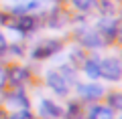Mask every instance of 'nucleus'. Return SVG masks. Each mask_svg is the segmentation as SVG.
Listing matches in <instances>:
<instances>
[{
  "label": "nucleus",
  "mask_w": 122,
  "mask_h": 119,
  "mask_svg": "<svg viewBox=\"0 0 122 119\" xmlns=\"http://www.w3.org/2000/svg\"><path fill=\"white\" fill-rule=\"evenodd\" d=\"M65 44H67V38H63V36H47L33 44L29 55L33 61H47V59L57 57L65 48Z\"/></svg>",
  "instance_id": "1"
},
{
  "label": "nucleus",
  "mask_w": 122,
  "mask_h": 119,
  "mask_svg": "<svg viewBox=\"0 0 122 119\" xmlns=\"http://www.w3.org/2000/svg\"><path fill=\"white\" fill-rule=\"evenodd\" d=\"M6 30H12L18 36H30L33 32L43 28V22H41V12L35 14H20V16H10L8 24L4 26Z\"/></svg>",
  "instance_id": "2"
},
{
  "label": "nucleus",
  "mask_w": 122,
  "mask_h": 119,
  "mask_svg": "<svg viewBox=\"0 0 122 119\" xmlns=\"http://www.w3.org/2000/svg\"><path fill=\"white\" fill-rule=\"evenodd\" d=\"M6 69V87L10 89H26V85L35 81V75L26 65H20V63H6L4 65Z\"/></svg>",
  "instance_id": "3"
},
{
  "label": "nucleus",
  "mask_w": 122,
  "mask_h": 119,
  "mask_svg": "<svg viewBox=\"0 0 122 119\" xmlns=\"http://www.w3.org/2000/svg\"><path fill=\"white\" fill-rule=\"evenodd\" d=\"M71 38L75 40V44H79L81 48L92 51V53H96V51H100V48L106 47L102 36H100V32L94 26H87V24H77L75 30H73V34H71Z\"/></svg>",
  "instance_id": "4"
},
{
  "label": "nucleus",
  "mask_w": 122,
  "mask_h": 119,
  "mask_svg": "<svg viewBox=\"0 0 122 119\" xmlns=\"http://www.w3.org/2000/svg\"><path fill=\"white\" fill-rule=\"evenodd\" d=\"M41 22L43 28L61 30L71 24V12L67 10V6H51L47 10H41Z\"/></svg>",
  "instance_id": "5"
},
{
  "label": "nucleus",
  "mask_w": 122,
  "mask_h": 119,
  "mask_svg": "<svg viewBox=\"0 0 122 119\" xmlns=\"http://www.w3.org/2000/svg\"><path fill=\"white\" fill-rule=\"evenodd\" d=\"M0 101L6 109H30V97L26 95V89H10L4 87L0 91Z\"/></svg>",
  "instance_id": "6"
},
{
  "label": "nucleus",
  "mask_w": 122,
  "mask_h": 119,
  "mask_svg": "<svg viewBox=\"0 0 122 119\" xmlns=\"http://www.w3.org/2000/svg\"><path fill=\"white\" fill-rule=\"evenodd\" d=\"M75 93H77V99L83 103H100L106 95V89L100 85V83H77L75 85Z\"/></svg>",
  "instance_id": "7"
},
{
  "label": "nucleus",
  "mask_w": 122,
  "mask_h": 119,
  "mask_svg": "<svg viewBox=\"0 0 122 119\" xmlns=\"http://www.w3.org/2000/svg\"><path fill=\"white\" fill-rule=\"evenodd\" d=\"M45 85H47V89H51V93H55L57 97H63V99H67L71 93V85L63 79V75L57 69H49L45 73Z\"/></svg>",
  "instance_id": "8"
},
{
  "label": "nucleus",
  "mask_w": 122,
  "mask_h": 119,
  "mask_svg": "<svg viewBox=\"0 0 122 119\" xmlns=\"http://www.w3.org/2000/svg\"><path fill=\"white\" fill-rule=\"evenodd\" d=\"M94 28L100 32L106 47L116 44V30H118V16H100Z\"/></svg>",
  "instance_id": "9"
},
{
  "label": "nucleus",
  "mask_w": 122,
  "mask_h": 119,
  "mask_svg": "<svg viewBox=\"0 0 122 119\" xmlns=\"http://www.w3.org/2000/svg\"><path fill=\"white\" fill-rule=\"evenodd\" d=\"M100 79L110 83H118L122 79V65L118 57H104L100 59Z\"/></svg>",
  "instance_id": "10"
},
{
  "label": "nucleus",
  "mask_w": 122,
  "mask_h": 119,
  "mask_svg": "<svg viewBox=\"0 0 122 119\" xmlns=\"http://www.w3.org/2000/svg\"><path fill=\"white\" fill-rule=\"evenodd\" d=\"M65 113V107H61L55 99L41 97L37 103V117L39 119H61Z\"/></svg>",
  "instance_id": "11"
},
{
  "label": "nucleus",
  "mask_w": 122,
  "mask_h": 119,
  "mask_svg": "<svg viewBox=\"0 0 122 119\" xmlns=\"http://www.w3.org/2000/svg\"><path fill=\"white\" fill-rule=\"evenodd\" d=\"M116 111L108 107L106 103H92L86 109V119H114Z\"/></svg>",
  "instance_id": "12"
},
{
  "label": "nucleus",
  "mask_w": 122,
  "mask_h": 119,
  "mask_svg": "<svg viewBox=\"0 0 122 119\" xmlns=\"http://www.w3.org/2000/svg\"><path fill=\"white\" fill-rule=\"evenodd\" d=\"M79 71H83V75L87 77V79H92V81H96V79H100V55H87L86 63L81 65V69Z\"/></svg>",
  "instance_id": "13"
},
{
  "label": "nucleus",
  "mask_w": 122,
  "mask_h": 119,
  "mask_svg": "<svg viewBox=\"0 0 122 119\" xmlns=\"http://www.w3.org/2000/svg\"><path fill=\"white\" fill-rule=\"evenodd\" d=\"M86 59H87V51L81 48L79 44H73L69 48V53H67V63H71L75 69H81V65L86 63Z\"/></svg>",
  "instance_id": "14"
},
{
  "label": "nucleus",
  "mask_w": 122,
  "mask_h": 119,
  "mask_svg": "<svg viewBox=\"0 0 122 119\" xmlns=\"http://www.w3.org/2000/svg\"><path fill=\"white\" fill-rule=\"evenodd\" d=\"M96 10L100 16H116L120 10V4H118V0H98Z\"/></svg>",
  "instance_id": "15"
},
{
  "label": "nucleus",
  "mask_w": 122,
  "mask_h": 119,
  "mask_svg": "<svg viewBox=\"0 0 122 119\" xmlns=\"http://www.w3.org/2000/svg\"><path fill=\"white\" fill-rule=\"evenodd\" d=\"M57 71L63 75V79H65L71 87H75V85L79 83V81H77V79H79V69H75L71 63H61L59 67H57Z\"/></svg>",
  "instance_id": "16"
},
{
  "label": "nucleus",
  "mask_w": 122,
  "mask_h": 119,
  "mask_svg": "<svg viewBox=\"0 0 122 119\" xmlns=\"http://www.w3.org/2000/svg\"><path fill=\"white\" fill-rule=\"evenodd\" d=\"M96 2L98 0H67V4L73 12H81V14H90L92 10H96Z\"/></svg>",
  "instance_id": "17"
},
{
  "label": "nucleus",
  "mask_w": 122,
  "mask_h": 119,
  "mask_svg": "<svg viewBox=\"0 0 122 119\" xmlns=\"http://www.w3.org/2000/svg\"><path fill=\"white\" fill-rule=\"evenodd\" d=\"M104 99H106L108 107H112L114 111L122 113V91H106Z\"/></svg>",
  "instance_id": "18"
},
{
  "label": "nucleus",
  "mask_w": 122,
  "mask_h": 119,
  "mask_svg": "<svg viewBox=\"0 0 122 119\" xmlns=\"http://www.w3.org/2000/svg\"><path fill=\"white\" fill-rule=\"evenodd\" d=\"M6 55L10 57V59H22V57L26 55V47L25 43H8V48H6Z\"/></svg>",
  "instance_id": "19"
},
{
  "label": "nucleus",
  "mask_w": 122,
  "mask_h": 119,
  "mask_svg": "<svg viewBox=\"0 0 122 119\" xmlns=\"http://www.w3.org/2000/svg\"><path fill=\"white\" fill-rule=\"evenodd\" d=\"M8 119H37V117L30 109H16L8 113Z\"/></svg>",
  "instance_id": "20"
},
{
  "label": "nucleus",
  "mask_w": 122,
  "mask_h": 119,
  "mask_svg": "<svg viewBox=\"0 0 122 119\" xmlns=\"http://www.w3.org/2000/svg\"><path fill=\"white\" fill-rule=\"evenodd\" d=\"M0 119H8V109L0 103Z\"/></svg>",
  "instance_id": "21"
},
{
  "label": "nucleus",
  "mask_w": 122,
  "mask_h": 119,
  "mask_svg": "<svg viewBox=\"0 0 122 119\" xmlns=\"http://www.w3.org/2000/svg\"><path fill=\"white\" fill-rule=\"evenodd\" d=\"M51 6H67V0H49Z\"/></svg>",
  "instance_id": "22"
},
{
  "label": "nucleus",
  "mask_w": 122,
  "mask_h": 119,
  "mask_svg": "<svg viewBox=\"0 0 122 119\" xmlns=\"http://www.w3.org/2000/svg\"><path fill=\"white\" fill-rule=\"evenodd\" d=\"M120 65H122V53H120Z\"/></svg>",
  "instance_id": "23"
},
{
  "label": "nucleus",
  "mask_w": 122,
  "mask_h": 119,
  "mask_svg": "<svg viewBox=\"0 0 122 119\" xmlns=\"http://www.w3.org/2000/svg\"><path fill=\"white\" fill-rule=\"evenodd\" d=\"M114 119H122V117H114Z\"/></svg>",
  "instance_id": "24"
},
{
  "label": "nucleus",
  "mask_w": 122,
  "mask_h": 119,
  "mask_svg": "<svg viewBox=\"0 0 122 119\" xmlns=\"http://www.w3.org/2000/svg\"><path fill=\"white\" fill-rule=\"evenodd\" d=\"M14 2H18V0H14Z\"/></svg>",
  "instance_id": "25"
}]
</instances>
